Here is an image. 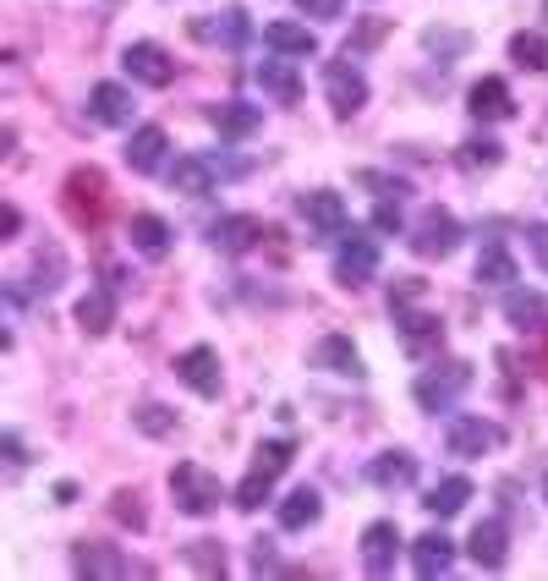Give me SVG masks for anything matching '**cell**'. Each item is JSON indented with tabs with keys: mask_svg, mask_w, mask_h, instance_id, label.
Wrapping results in <instances>:
<instances>
[{
	"mask_svg": "<svg viewBox=\"0 0 548 581\" xmlns=\"http://www.w3.org/2000/svg\"><path fill=\"white\" fill-rule=\"evenodd\" d=\"M285 466H291V439L259 444V455H253V472L236 483V510H264Z\"/></svg>",
	"mask_w": 548,
	"mask_h": 581,
	"instance_id": "cell-1",
	"label": "cell"
},
{
	"mask_svg": "<svg viewBox=\"0 0 548 581\" xmlns=\"http://www.w3.org/2000/svg\"><path fill=\"white\" fill-rule=\"evenodd\" d=\"M170 494H176V505H181L187 516H214V510L225 505V488H220V477H214L203 461H176Z\"/></svg>",
	"mask_w": 548,
	"mask_h": 581,
	"instance_id": "cell-2",
	"label": "cell"
},
{
	"mask_svg": "<svg viewBox=\"0 0 548 581\" xmlns=\"http://www.w3.org/2000/svg\"><path fill=\"white\" fill-rule=\"evenodd\" d=\"M61 198H66L72 225H83V231H94V225L105 220V209H110V187H105V176H99L94 165H77V170L66 176Z\"/></svg>",
	"mask_w": 548,
	"mask_h": 581,
	"instance_id": "cell-3",
	"label": "cell"
},
{
	"mask_svg": "<svg viewBox=\"0 0 548 581\" xmlns=\"http://www.w3.org/2000/svg\"><path fill=\"white\" fill-rule=\"evenodd\" d=\"M472 384V362H444V368H428L417 379V406L422 412H450L455 395Z\"/></svg>",
	"mask_w": 548,
	"mask_h": 581,
	"instance_id": "cell-4",
	"label": "cell"
},
{
	"mask_svg": "<svg viewBox=\"0 0 548 581\" xmlns=\"http://www.w3.org/2000/svg\"><path fill=\"white\" fill-rule=\"evenodd\" d=\"M373 270H379V242H373L368 231H340V253H335V281L357 290L362 281H373Z\"/></svg>",
	"mask_w": 548,
	"mask_h": 581,
	"instance_id": "cell-5",
	"label": "cell"
},
{
	"mask_svg": "<svg viewBox=\"0 0 548 581\" xmlns=\"http://www.w3.org/2000/svg\"><path fill=\"white\" fill-rule=\"evenodd\" d=\"M455 242H461V220H455L450 209H428V214L417 220V231H411L417 258H450Z\"/></svg>",
	"mask_w": 548,
	"mask_h": 581,
	"instance_id": "cell-6",
	"label": "cell"
},
{
	"mask_svg": "<svg viewBox=\"0 0 548 581\" xmlns=\"http://www.w3.org/2000/svg\"><path fill=\"white\" fill-rule=\"evenodd\" d=\"M324 94H329L335 116H357L368 105V77L351 61H335V66H324Z\"/></svg>",
	"mask_w": 548,
	"mask_h": 581,
	"instance_id": "cell-7",
	"label": "cell"
},
{
	"mask_svg": "<svg viewBox=\"0 0 548 581\" xmlns=\"http://www.w3.org/2000/svg\"><path fill=\"white\" fill-rule=\"evenodd\" d=\"M444 444H450V455L477 461V455H488V450L499 444V429H494V423H483V418L455 412V418H450V429H444Z\"/></svg>",
	"mask_w": 548,
	"mask_h": 581,
	"instance_id": "cell-8",
	"label": "cell"
},
{
	"mask_svg": "<svg viewBox=\"0 0 548 581\" xmlns=\"http://www.w3.org/2000/svg\"><path fill=\"white\" fill-rule=\"evenodd\" d=\"M176 373H181V384L192 390V395H203V401H214L220 395V357L209 351V346H192V351H181L176 357Z\"/></svg>",
	"mask_w": 548,
	"mask_h": 581,
	"instance_id": "cell-9",
	"label": "cell"
},
{
	"mask_svg": "<svg viewBox=\"0 0 548 581\" xmlns=\"http://www.w3.org/2000/svg\"><path fill=\"white\" fill-rule=\"evenodd\" d=\"M396 318H401V346H407L411 357H433V351L444 346V324H439L433 313H417V307H401Z\"/></svg>",
	"mask_w": 548,
	"mask_h": 581,
	"instance_id": "cell-10",
	"label": "cell"
},
{
	"mask_svg": "<svg viewBox=\"0 0 548 581\" xmlns=\"http://www.w3.org/2000/svg\"><path fill=\"white\" fill-rule=\"evenodd\" d=\"M170 187H176L181 198H209V192L220 187V170H214L203 154H181V159L170 165Z\"/></svg>",
	"mask_w": 548,
	"mask_h": 581,
	"instance_id": "cell-11",
	"label": "cell"
},
{
	"mask_svg": "<svg viewBox=\"0 0 548 581\" xmlns=\"http://www.w3.org/2000/svg\"><path fill=\"white\" fill-rule=\"evenodd\" d=\"M396 554H401L396 521H373V527L362 532V566H368L373 577H390V571H396Z\"/></svg>",
	"mask_w": 548,
	"mask_h": 581,
	"instance_id": "cell-12",
	"label": "cell"
},
{
	"mask_svg": "<svg viewBox=\"0 0 548 581\" xmlns=\"http://www.w3.org/2000/svg\"><path fill=\"white\" fill-rule=\"evenodd\" d=\"M127 72H133L137 83H148V88L176 83V61H170L159 44H127Z\"/></svg>",
	"mask_w": 548,
	"mask_h": 581,
	"instance_id": "cell-13",
	"label": "cell"
},
{
	"mask_svg": "<svg viewBox=\"0 0 548 581\" xmlns=\"http://www.w3.org/2000/svg\"><path fill=\"white\" fill-rule=\"evenodd\" d=\"M296 214H302L318 236H340V231H346V203H340L335 192H307V198L296 203Z\"/></svg>",
	"mask_w": 548,
	"mask_h": 581,
	"instance_id": "cell-14",
	"label": "cell"
},
{
	"mask_svg": "<svg viewBox=\"0 0 548 581\" xmlns=\"http://www.w3.org/2000/svg\"><path fill=\"white\" fill-rule=\"evenodd\" d=\"M165 154H170L165 127H137L133 138H127V165H133L137 176H154V170L165 165Z\"/></svg>",
	"mask_w": 548,
	"mask_h": 581,
	"instance_id": "cell-15",
	"label": "cell"
},
{
	"mask_svg": "<svg viewBox=\"0 0 548 581\" xmlns=\"http://www.w3.org/2000/svg\"><path fill=\"white\" fill-rule=\"evenodd\" d=\"M209 242L225 247V253H247L253 242H264V225H259L253 214H225V220L209 225Z\"/></svg>",
	"mask_w": 548,
	"mask_h": 581,
	"instance_id": "cell-16",
	"label": "cell"
},
{
	"mask_svg": "<svg viewBox=\"0 0 548 581\" xmlns=\"http://www.w3.org/2000/svg\"><path fill=\"white\" fill-rule=\"evenodd\" d=\"M505 549H510V532H505V521H477V527H472V543H466V554H472L483 571H499V566H505Z\"/></svg>",
	"mask_w": 548,
	"mask_h": 581,
	"instance_id": "cell-17",
	"label": "cell"
},
{
	"mask_svg": "<svg viewBox=\"0 0 548 581\" xmlns=\"http://www.w3.org/2000/svg\"><path fill=\"white\" fill-rule=\"evenodd\" d=\"M450 560H455V543L444 538V532H422L417 543H411V571L417 577H444L450 571Z\"/></svg>",
	"mask_w": 548,
	"mask_h": 581,
	"instance_id": "cell-18",
	"label": "cell"
},
{
	"mask_svg": "<svg viewBox=\"0 0 548 581\" xmlns=\"http://www.w3.org/2000/svg\"><path fill=\"white\" fill-rule=\"evenodd\" d=\"M88 110H94L99 127H127V122H133V94H127L122 83H99V88L88 94Z\"/></svg>",
	"mask_w": 548,
	"mask_h": 581,
	"instance_id": "cell-19",
	"label": "cell"
},
{
	"mask_svg": "<svg viewBox=\"0 0 548 581\" xmlns=\"http://www.w3.org/2000/svg\"><path fill=\"white\" fill-rule=\"evenodd\" d=\"M209 122H214V133L220 138H253L259 127H264V110H253V105H242V99H231V105H214L209 110Z\"/></svg>",
	"mask_w": 548,
	"mask_h": 581,
	"instance_id": "cell-20",
	"label": "cell"
},
{
	"mask_svg": "<svg viewBox=\"0 0 548 581\" xmlns=\"http://www.w3.org/2000/svg\"><path fill=\"white\" fill-rule=\"evenodd\" d=\"M264 44H270L274 55H313V50H318L313 28H307V22H285V17L264 22Z\"/></svg>",
	"mask_w": 548,
	"mask_h": 581,
	"instance_id": "cell-21",
	"label": "cell"
},
{
	"mask_svg": "<svg viewBox=\"0 0 548 581\" xmlns=\"http://www.w3.org/2000/svg\"><path fill=\"white\" fill-rule=\"evenodd\" d=\"M472 116H477V122H505V116H516V99H510L505 77H483V83L472 88Z\"/></svg>",
	"mask_w": 548,
	"mask_h": 581,
	"instance_id": "cell-22",
	"label": "cell"
},
{
	"mask_svg": "<svg viewBox=\"0 0 548 581\" xmlns=\"http://www.w3.org/2000/svg\"><path fill=\"white\" fill-rule=\"evenodd\" d=\"M192 39H203V44H242V39H247V17H242V11L192 17Z\"/></svg>",
	"mask_w": 548,
	"mask_h": 581,
	"instance_id": "cell-23",
	"label": "cell"
},
{
	"mask_svg": "<svg viewBox=\"0 0 548 581\" xmlns=\"http://www.w3.org/2000/svg\"><path fill=\"white\" fill-rule=\"evenodd\" d=\"M127 236H133V247L143 258H165V253H170V225H165L159 214H133Z\"/></svg>",
	"mask_w": 548,
	"mask_h": 581,
	"instance_id": "cell-24",
	"label": "cell"
},
{
	"mask_svg": "<svg viewBox=\"0 0 548 581\" xmlns=\"http://www.w3.org/2000/svg\"><path fill=\"white\" fill-rule=\"evenodd\" d=\"M368 477H373L379 488H411V483H417V461H411L407 450H384V455H373Z\"/></svg>",
	"mask_w": 548,
	"mask_h": 581,
	"instance_id": "cell-25",
	"label": "cell"
},
{
	"mask_svg": "<svg viewBox=\"0 0 548 581\" xmlns=\"http://www.w3.org/2000/svg\"><path fill=\"white\" fill-rule=\"evenodd\" d=\"M313 362H318V368H335V373H351V379L362 373V357H357V346H351L346 335H324V340L313 346Z\"/></svg>",
	"mask_w": 548,
	"mask_h": 581,
	"instance_id": "cell-26",
	"label": "cell"
},
{
	"mask_svg": "<svg viewBox=\"0 0 548 581\" xmlns=\"http://www.w3.org/2000/svg\"><path fill=\"white\" fill-rule=\"evenodd\" d=\"M72 566H77L83 577H127V560H122L110 543H77Z\"/></svg>",
	"mask_w": 548,
	"mask_h": 581,
	"instance_id": "cell-27",
	"label": "cell"
},
{
	"mask_svg": "<svg viewBox=\"0 0 548 581\" xmlns=\"http://www.w3.org/2000/svg\"><path fill=\"white\" fill-rule=\"evenodd\" d=\"M77 324H83L88 335H110V329H116V296H110V290H88V296L77 302Z\"/></svg>",
	"mask_w": 548,
	"mask_h": 581,
	"instance_id": "cell-28",
	"label": "cell"
},
{
	"mask_svg": "<svg viewBox=\"0 0 548 581\" xmlns=\"http://www.w3.org/2000/svg\"><path fill=\"white\" fill-rule=\"evenodd\" d=\"M505 318H510L516 329H544L548 296H538V290H510V296H505Z\"/></svg>",
	"mask_w": 548,
	"mask_h": 581,
	"instance_id": "cell-29",
	"label": "cell"
},
{
	"mask_svg": "<svg viewBox=\"0 0 548 581\" xmlns=\"http://www.w3.org/2000/svg\"><path fill=\"white\" fill-rule=\"evenodd\" d=\"M477 286H516V258H510V247H499V242L483 247V258H477Z\"/></svg>",
	"mask_w": 548,
	"mask_h": 581,
	"instance_id": "cell-30",
	"label": "cell"
},
{
	"mask_svg": "<svg viewBox=\"0 0 548 581\" xmlns=\"http://www.w3.org/2000/svg\"><path fill=\"white\" fill-rule=\"evenodd\" d=\"M466 499H472V477H439L428 488V510L433 516H455V510H466Z\"/></svg>",
	"mask_w": 548,
	"mask_h": 581,
	"instance_id": "cell-31",
	"label": "cell"
},
{
	"mask_svg": "<svg viewBox=\"0 0 548 581\" xmlns=\"http://www.w3.org/2000/svg\"><path fill=\"white\" fill-rule=\"evenodd\" d=\"M318 510H324V505H318V494H313V488H291V494H285V505H280V527H285V532H302V527H313V521H318Z\"/></svg>",
	"mask_w": 548,
	"mask_h": 581,
	"instance_id": "cell-32",
	"label": "cell"
},
{
	"mask_svg": "<svg viewBox=\"0 0 548 581\" xmlns=\"http://www.w3.org/2000/svg\"><path fill=\"white\" fill-rule=\"evenodd\" d=\"M259 83H264V94L280 99V105H296V99H302V77H296V66H285V61L259 66Z\"/></svg>",
	"mask_w": 548,
	"mask_h": 581,
	"instance_id": "cell-33",
	"label": "cell"
},
{
	"mask_svg": "<svg viewBox=\"0 0 548 581\" xmlns=\"http://www.w3.org/2000/svg\"><path fill=\"white\" fill-rule=\"evenodd\" d=\"M510 61L527 72H548V39L544 33H516L510 39Z\"/></svg>",
	"mask_w": 548,
	"mask_h": 581,
	"instance_id": "cell-34",
	"label": "cell"
},
{
	"mask_svg": "<svg viewBox=\"0 0 548 581\" xmlns=\"http://www.w3.org/2000/svg\"><path fill=\"white\" fill-rule=\"evenodd\" d=\"M181 554H187L192 571H203V577H225V549H220L214 538H198V543H187Z\"/></svg>",
	"mask_w": 548,
	"mask_h": 581,
	"instance_id": "cell-35",
	"label": "cell"
},
{
	"mask_svg": "<svg viewBox=\"0 0 548 581\" xmlns=\"http://www.w3.org/2000/svg\"><path fill=\"white\" fill-rule=\"evenodd\" d=\"M133 423H137V429H143L148 439H170V434H176V418H170V406H159V401H143Z\"/></svg>",
	"mask_w": 548,
	"mask_h": 581,
	"instance_id": "cell-36",
	"label": "cell"
},
{
	"mask_svg": "<svg viewBox=\"0 0 548 581\" xmlns=\"http://www.w3.org/2000/svg\"><path fill=\"white\" fill-rule=\"evenodd\" d=\"M499 154H505V148L494 144V138H472V144H461V165H466V170H494Z\"/></svg>",
	"mask_w": 548,
	"mask_h": 581,
	"instance_id": "cell-37",
	"label": "cell"
},
{
	"mask_svg": "<svg viewBox=\"0 0 548 581\" xmlns=\"http://www.w3.org/2000/svg\"><path fill=\"white\" fill-rule=\"evenodd\" d=\"M401 198H407V187H384V198H379V209H373V225L379 231H401Z\"/></svg>",
	"mask_w": 548,
	"mask_h": 581,
	"instance_id": "cell-38",
	"label": "cell"
},
{
	"mask_svg": "<svg viewBox=\"0 0 548 581\" xmlns=\"http://www.w3.org/2000/svg\"><path fill=\"white\" fill-rule=\"evenodd\" d=\"M116 521H122V527H133V532H143V527H148V516H143V499H137V494H127V488L116 494Z\"/></svg>",
	"mask_w": 548,
	"mask_h": 581,
	"instance_id": "cell-39",
	"label": "cell"
},
{
	"mask_svg": "<svg viewBox=\"0 0 548 581\" xmlns=\"http://www.w3.org/2000/svg\"><path fill=\"white\" fill-rule=\"evenodd\" d=\"M384 33H390V22H384V17H362V28L351 33V44H346V50H373Z\"/></svg>",
	"mask_w": 548,
	"mask_h": 581,
	"instance_id": "cell-40",
	"label": "cell"
},
{
	"mask_svg": "<svg viewBox=\"0 0 548 581\" xmlns=\"http://www.w3.org/2000/svg\"><path fill=\"white\" fill-rule=\"evenodd\" d=\"M296 6H302V17H307V22H329L346 0H296Z\"/></svg>",
	"mask_w": 548,
	"mask_h": 581,
	"instance_id": "cell-41",
	"label": "cell"
},
{
	"mask_svg": "<svg viewBox=\"0 0 548 581\" xmlns=\"http://www.w3.org/2000/svg\"><path fill=\"white\" fill-rule=\"evenodd\" d=\"M417 296H422V281H417V275H407V281H396V286H390V302H396V307H411Z\"/></svg>",
	"mask_w": 548,
	"mask_h": 581,
	"instance_id": "cell-42",
	"label": "cell"
},
{
	"mask_svg": "<svg viewBox=\"0 0 548 581\" xmlns=\"http://www.w3.org/2000/svg\"><path fill=\"white\" fill-rule=\"evenodd\" d=\"M527 242H533V258L548 270V225H527Z\"/></svg>",
	"mask_w": 548,
	"mask_h": 581,
	"instance_id": "cell-43",
	"label": "cell"
},
{
	"mask_svg": "<svg viewBox=\"0 0 548 581\" xmlns=\"http://www.w3.org/2000/svg\"><path fill=\"white\" fill-rule=\"evenodd\" d=\"M428 50H444V55H455V50H466V39H461V33H444V39H439V33H428Z\"/></svg>",
	"mask_w": 548,
	"mask_h": 581,
	"instance_id": "cell-44",
	"label": "cell"
},
{
	"mask_svg": "<svg viewBox=\"0 0 548 581\" xmlns=\"http://www.w3.org/2000/svg\"><path fill=\"white\" fill-rule=\"evenodd\" d=\"M17 231H22V214H17V209H6V214H0V236H6V242H11V236H17Z\"/></svg>",
	"mask_w": 548,
	"mask_h": 581,
	"instance_id": "cell-45",
	"label": "cell"
},
{
	"mask_svg": "<svg viewBox=\"0 0 548 581\" xmlns=\"http://www.w3.org/2000/svg\"><path fill=\"white\" fill-rule=\"evenodd\" d=\"M274 566V543H259V549H253V571H270Z\"/></svg>",
	"mask_w": 548,
	"mask_h": 581,
	"instance_id": "cell-46",
	"label": "cell"
},
{
	"mask_svg": "<svg viewBox=\"0 0 548 581\" xmlns=\"http://www.w3.org/2000/svg\"><path fill=\"white\" fill-rule=\"evenodd\" d=\"M544 17H548V6H544Z\"/></svg>",
	"mask_w": 548,
	"mask_h": 581,
	"instance_id": "cell-47",
	"label": "cell"
},
{
	"mask_svg": "<svg viewBox=\"0 0 548 581\" xmlns=\"http://www.w3.org/2000/svg\"><path fill=\"white\" fill-rule=\"evenodd\" d=\"M544 494H548V483H544Z\"/></svg>",
	"mask_w": 548,
	"mask_h": 581,
	"instance_id": "cell-48",
	"label": "cell"
}]
</instances>
